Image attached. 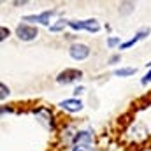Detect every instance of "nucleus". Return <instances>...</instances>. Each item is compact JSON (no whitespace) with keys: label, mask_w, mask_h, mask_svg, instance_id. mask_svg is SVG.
<instances>
[{"label":"nucleus","mask_w":151,"mask_h":151,"mask_svg":"<svg viewBox=\"0 0 151 151\" xmlns=\"http://www.w3.org/2000/svg\"><path fill=\"white\" fill-rule=\"evenodd\" d=\"M146 67H148V69H151V62H150V63H146Z\"/></svg>","instance_id":"412c9836"},{"label":"nucleus","mask_w":151,"mask_h":151,"mask_svg":"<svg viewBox=\"0 0 151 151\" xmlns=\"http://www.w3.org/2000/svg\"><path fill=\"white\" fill-rule=\"evenodd\" d=\"M16 35L19 40H25V42H30V40H35L39 35V30L32 25H27V23H19L16 27Z\"/></svg>","instance_id":"f03ea898"},{"label":"nucleus","mask_w":151,"mask_h":151,"mask_svg":"<svg viewBox=\"0 0 151 151\" xmlns=\"http://www.w3.org/2000/svg\"><path fill=\"white\" fill-rule=\"evenodd\" d=\"M134 74H135L134 67H123V69L114 70V76H118V77H128V76H134Z\"/></svg>","instance_id":"9d476101"},{"label":"nucleus","mask_w":151,"mask_h":151,"mask_svg":"<svg viewBox=\"0 0 151 151\" xmlns=\"http://www.w3.org/2000/svg\"><path fill=\"white\" fill-rule=\"evenodd\" d=\"M93 141V132L91 130H81V132H76L74 137H72V142L76 146H81V144H91Z\"/></svg>","instance_id":"6e6552de"},{"label":"nucleus","mask_w":151,"mask_h":151,"mask_svg":"<svg viewBox=\"0 0 151 151\" xmlns=\"http://www.w3.org/2000/svg\"><path fill=\"white\" fill-rule=\"evenodd\" d=\"M58 106H60L63 111H69V113H77V111L83 109V102L77 100V99H65V100H62Z\"/></svg>","instance_id":"1a4fd4ad"},{"label":"nucleus","mask_w":151,"mask_h":151,"mask_svg":"<svg viewBox=\"0 0 151 151\" xmlns=\"http://www.w3.org/2000/svg\"><path fill=\"white\" fill-rule=\"evenodd\" d=\"M150 32H151V30L148 28V27L141 28V30H139V32L135 34V37L128 39V40H127V42H123V44H121L119 47H121V49H130V47H132V46H135V44H137L139 40H142V39H146V37H148V35H150Z\"/></svg>","instance_id":"0eeeda50"},{"label":"nucleus","mask_w":151,"mask_h":151,"mask_svg":"<svg viewBox=\"0 0 151 151\" xmlns=\"http://www.w3.org/2000/svg\"><path fill=\"white\" fill-rule=\"evenodd\" d=\"M55 14H58V11H46V12H40V14L25 16L23 21H28V23H40V25H49L51 16H55Z\"/></svg>","instance_id":"39448f33"},{"label":"nucleus","mask_w":151,"mask_h":151,"mask_svg":"<svg viewBox=\"0 0 151 151\" xmlns=\"http://www.w3.org/2000/svg\"><path fill=\"white\" fill-rule=\"evenodd\" d=\"M107 46H109V47L121 46V42H119V37H109V39H107Z\"/></svg>","instance_id":"4468645a"},{"label":"nucleus","mask_w":151,"mask_h":151,"mask_svg":"<svg viewBox=\"0 0 151 151\" xmlns=\"http://www.w3.org/2000/svg\"><path fill=\"white\" fill-rule=\"evenodd\" d=\"M72 151H97L91 144H81V146H74Z\"/></svg>","instance_id":"ddd939ff"},{"label":"nucleus","mask_w":151,"mask_h":151,"mask_svg":"<svg viewBox=\"0 0 151 151\" xmlns=\"http://www.w3.org/2000/svg\"><path fill=\"white\" fill-rule=\"evenodd\" d=\"M134 7H135V5H134L132 2H123V4H119V14H123V16H125V14H130V12L134 11Z\"/></svg>","instance_id":"9b49d317"},{"label":"nucleus","mask_w":151,"mask_h":151,"mask_svg":"<svg viewBox=\"0 0 151 151\" xmlns=\"http://www.w3.org/2000/svg\"><path fill=\"white\" fill-rule=\"evenodd\" d=\"M141 83H142V84H148V83H151V69L148 70V74L142 77V81H141Z\"/></svg>","instance_id":"f3484780"},{"label":"nucleus","mask_w":151,"mask_h":151,"mask_svg":"<svg viewBox=\"0 0 151 151\" xmlns=\"http://www.w3.org/2000/svg\"><path fill=\"white\" fill-rule=\"evenodd\" d=\"M34 116H35V119H37L46 130H49V132L55 130V118H53V113L49 109L37 107V109H34Z\"/></svg>","instance_id":"f257e3e1"},{"label":"nucleus","mask_w":151,"mask_h":151,"mask_svg":"<svg viewBox=\"0 0 151 151\" xmlns=\"http://www.w3.org/2000/svg\"><path fill=\"white\" fill-rule=\"evenodd\" d=\"M9 34H11V32H9V28L2 27V28H0V40H5V39L9 37Z\"/></svg>","instance_id":"dca6fc26"},{"label":"nucleus","mask_w":151,"mask_h":151,"mask_svg":"<svg viewBox=\"0 0 151 151\" xmlns=\"http://www.w3.org/2000/svg\"><path fill=\"white\" fill-rule=\"evenodd\" d=\"M65 25H69V21H65V19H58L55 25H51V27H49V30H51V32H60V30H63V28H65Z\"/></svg>","instance_id":"f8f14e48"},{"label":"nucleus","mask_w":151,"mask_h":151,"mask_svg":"<svg viewBox=\"0 0 151 151\" xmlns=\"http://www.w3.org/2000/svg\"><path fill=\"white\" fill-rule=\"evenodd\" d=\"M83 91H84V88H83V86H77V88H76V90H74V95H76V97H77V95H81Z\"/></svg>","instance_id":"6ab92c4d"},{"label":"nucleus","mask_w":151,"mask_h":151,"mask_svg":"<svg viewBox=\"0 0 151 151\" xmlns=\"http://www.w3.org/2000/svg\"><path fill=\"white\" fill-rule=\"evenodd\" d=\"M27 4V0H21V2H14V5H25Z\"/></svg>","instance_id":"aec40b11"},{"label":"nucleus","mask_w":151,"mask_h":151,"mask_svg":"<svg viewBox=\"0 0 151 151\" xmlns=\"http://www.w3.org/2000/svg\"><path fill=\"white\" fill-rule=\"evenodd\" d=\"M69 55H70L74 60H77V62L86 60V58L90 56V47H88L86 44H72L70 49H69Z\"/></svg>","instance_id":"423d86ee"},{"label":"nucleus","mask_w":151,"mask_h":151,"mask_svg":"<svg viewBox=\"0 0 151 151\" xmlns=\"http://www.w3.org/2000/svg\"><path fill=\"white\" fill-rule=\"evenodd\" d=\"M119 60H121V56H119V55H114V56H111V58L107 60V63H118Z\"/></svg>","instance_id":"a211bd4d"},{"label":"nucleus","mask_w":151,"mask_h":151,"mask_svg":"<svg viewBox=\"0 0 151 151\" xmlns=\"http://www.w3.org/2000/svg\"><path fill=\"white\" fill-rule=\"evenodd\" d=\"M0 91H2V93H0V100H5V97H9V88H7L4 83L0 84Z\"/></svg>","instance_id":"2eb2a0df"},{"label":"nucleus","mask_w":151,"mask_h":151,"mask_svg":"<svg viewBox=\"0 0 151 151\" xmlns=\"http://www.w3.org/2000/svg\"><path fill=\"white\" fill-rule=\"evenodd\" d=\"M81 77H83L81 70H77V69H65L63 72H60L56 76V83L58 84H70V83H74V81L81 79Z\"/></svg>","instance_id":"20e7f679"},{"label":"nucleus","mask_w":151,"mask_h":151,"mask_svg":"<svg viewBox=\"0 0 151 151\" xmlns=\"http://www.w3.org/2000/svg\"><path fill=\"white\" fill-rule=\"evenodd\" d=\"M69 27L72 28V30H86V32H90V34H97L99 30H100V25H99V21L97 19H83V21H69Z\"/></svg>","instance_id":"7ed1b4c3"}]
</instances>
